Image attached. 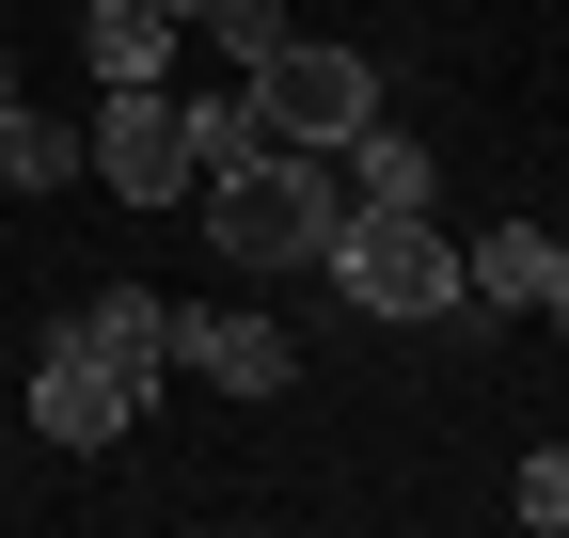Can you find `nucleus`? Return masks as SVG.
<instances>
[{"instance_id":"8","label":"nucleus","mask_w":569,"mask_h":538,"mask_svg":"<svg viewBox=\"0 0 569 538\" xmlns=\"http://www.w3.org/2000/svg\"><path fill=\"white\" fill-rule=\"evenodd\" d=\"M80 63H96V96L174 80V17H159V0H96V17H80Z\"/></svg>"},{"instance_id":"7","label":"nucleus","mask_w":569,"mask_h":538,"mask_svg":"<svg viewBox=\"0 0 569 538\" xmlns=\"http://www.w3.org/2000/svg\"><path fill=\"white\" fill-rule=\"evenodd\" d=\"M553 269H569L553 222H490V238L459 253V286H475V301H507V317H538V301H553Z\"/></svg>"},{"instance_id":"5","label":"nucleus","mask_w":569,"mask_h":538,"mask_svg":"<svg viewBox=\"0 0 569 538\" xmlns=\"http://www.w3.org/2000/svg\"><path fill=\"white\" fill-rule=\"evenodd\" d=\"M80 159L127 190V207H174V190H190V127H174V80H127V96L80 127Z\"/></svg>"},{"instance_id":"17","label":"nucleus","mask_w":569,"mask_h":538,"mask_svg":"<svg viewBox=\"0 0 569 538\" xmlns=\"http://www.w3.org/2000/svg\"><path fill=\"white\" fill-rule=\"evenodd\" d=\"M63 17H96V0H63Z\"/></svg>"},{"instance_id":"3","label":"nucleus","mask_w":569,"mask_h":538,"mask_svg":"<svg viewBox=\"0 0 569 538\" xmlns=\"http://www.w3.org/2000/svg\"><path fill=\"white\" fill-rule=\"evenodd\" d=\"M142 396H159V349H127V332L80 301V317L48 332V365H32V428L96 459V444H127V428H142Z\"/></svg>"},{"instance_id":"13","label":"nucleus","mask_w":569,"mask_h":538,"mask_svg":"<svg viewBox=\"0 0 569 538\" xmlns=\"http://www.w3.org/2000/svg\"><path fill=\"white\" fill-rule=\"evenodd\" d=\"M190 32H222V48L253 63V48H284V0H206V17H190Z\"/></svg>"},{"instance_id":"9","label":"nucleus","mask_w":569,"mask_h":538,"mask_svg":"<svg viewBox=\"0 0 569 538\" xmlns=\"http://www.w3.org/2000/svg\"><path fill=\"white\" fill-rule=\"evenodd\" d=\"M332 175H348V207H427V190H443V175H427V143H411V127H348V143H332Z\"/></svg>"},{"instance_id":"6","label":"nucleus","mask_w":569,"mask_h":538,"mask_svg":"<svg viewBox=\"0 0 569 538\" xmlns=\"http://www.w3.org/2000/svg\"><path fill=\"white\" fill-rule=\"evenodd\" d=\"M174 365H206L222 396H284L301 380V349H284L269 317H222V301H174Z\"/></svg>"},{"instance_id":"1","label":"nucleus","mask_w":569,"mask_h":538,"mask_svg":"<svg viewBox=\"0 0 569 538\" xmlns=\"http://www.w3.org/2000/svg\"><path fill=\"white\" fill-rule=\"evenodd\" d=\"M332 222H348L332 143H269V159H238V175H206V238H222V269H317Z\"/></svg>"},{"instance_id":"11","label":"nucleus","mask_w":569,"mask_h":538,"mask_svg":"<svg viewBox=\"0 0 569 538\" xmlns=\"http://www.w3.org/2000/svg\"><path fill=\"white\" fill-rule=\"evenodd\" d=\"M63 175H80V127H63V111H17V96H0V190H63Z\"/></svg>"},{"instance_id":"16","label":"nucleus","mask_w":569,"mask_h":538,"mask_svg":"<svg viewBox=\"0 0 569 538\" xmlns=\"http://www.w3.org/2000/svg\"><path fill=\"white\" fill-rule=\"evenodd\" d=\"M0 96H17V63H0Z\"/></svg>"},{"instance_id":"4","label":"nucleus","mask_w":569,"mask_h":538,"mask_svg":"<svg viewBox=\"0 0 569 538\" xmlns=\"http://www.w3.org/2000/svg\"><path fill=\"white\" fill-rule=\"evenodd\" d=\"M238 80H253V111H269V143H348V127L380 111V63H365V48H317V32L253 48Z\"/></svg>"},{"instance_id":"15","label":"nucleus","mask_w":569,"mask_h":538,"mask_svg":"<svg viewBox=\"0 0 569 538\" xmlns=\"http://www.w3.org/2000/svg\"><path fill=\"white\" fill-rule=\"evenodd\" d=\"M159 17H174V32H190V17H206V0H159Z\"/></svg>"},{"instance_id":"14","label":"nucleus","mask_w":569,"mask_h":538,"mask_svg":"<svg viewBox=\"0 0 569 538\" xmlns=\"http://www.w3.org/2000/svg\"><path fill=\"white\" fill-rule=\"evenodd\" d=\"M538 317H553V332H569V269H553V301H538Z\"/></svg>"},{"instance_id":"10","label":"nucleus","mask_w":569,"mask_h":538,"mask_svg":"<svg viewBox=\"0 0 569 538\" xmlns=\"http://www.w3.org/2000/svg\"><path fill=\"white\" fill-rule=\"evenodd\" d=\"M174 127H190V190H206V175H238V159H269L253 80H238V96H174Z\"/></svg>"},{"instance_id":"12","label":"nucleus","mask_w":569,"mask_h":538,"mask_svg":"<svg viewBox=\"0 0 569 538\" xmlns=\"http://www.w3.org/2000/svg\"><path fill=\"white\" fill-rule=\"evenodd\" d=\"M538 538H569V444H522V491H507Z\"/></svg>"},{"instance_id":"2","label":"nucleus","mask_w":569,"mask_h":538,"mask_svg":"<svg viewBox=\"0 0 569 538\" xmlns=\"http://www.w3.org/2000/svg\"><path fill=\"white\" fill-rule=\"evenodd\" d=\"M317 269H332L348 317H459V301H475V286H459V238L427 222V207H348V222L317 238Z\"/></svg>"}]
</instances>
